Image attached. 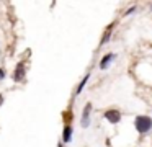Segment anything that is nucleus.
I'll use <instances>...</instances> for the list:
<instances>
[{
	"label": "nucleus",
	"mask_w": 152,
	"mask_h": 147,
	"mask_svg": "<svg viewBox=\"0 0 152 147\" xmlns=\"http://www.w3.org/2000/svg\"><path fill=\"white\" fill-rule=\"evenodd\" d=\"M134 127L139 134H145L152 129V118L151 116H137L134 119Z\"/></svg>",
	"instance_id": "f257e3e1"
},
{
	"label": "nucleus",
	"mask_w": 152,
	"mask_h": 147,
	"mask_svg": "<svg viewBox=\"0 0 152 147\" xmlns=\"http://www.w3.org/2000/svg\"><path fill=\"white\" fill-rule=\"evenodd\" d=\"M90 111H92V103H87L85 108H83V113H82V121H80L82 127H88V124H90Z\"/></svg>",
	"instance_id": "f03ea898"
},
{
	"label": "nucleus",
	"mask_w": 152,
	"mask_h": 147,
	"mask_svg": "<svg viewBox=\"0 0 152 147\" xmlns=\"http://www.w3.org/2000/svg\"><path fill=\"white\" fill-rule=\"evenodd\" d=\"M105 118L110 121V123L116 124V123H119V121H121V113H119L118 110H108L105 113Z\"/></svg>",
	"instance_id": "7ed1b4c3"
},
{
	"label": "nucleus",
	"mask_w": 152,
	"mask_h": 147,
	"mask_svg": "<svg viewBox=\"0 0 152 147\" xmlns=\"http://www.w3.org/2000/svg\"><path fill=\"white\" fill-rule=\"evenodd\" d=\"M25 77V62H20L17 65V69L13 70V80L15 82H21Z\"/></svg>",
	"instance_id": "20e7f679"
},
{
	"label": "nucleus",
	"mask_w": 152,
	"mask_h": 147,
	"mask_svg": "<svg viewBox=\"0 0 152 147\" xmlns=\"http://www.w3.org/2000/svg\"><path fill=\"white\" fill-rule=\"evenodd\" d=\"M115 57H116V56L113 54V52H110V54L103 56V59L100 61V69H103V70H105V69L110 65V62H111V61H115Z\"/></svg>",
	"instance_id": "39448f33"
},
{
	"label": "nucleus",
	"mask_w": 152,
	"mask_h": 147,
	"mask_svg": "<svg viewBox=\"0 0 152 147\" xmlns=\"http://www.w3.org/2000/svg\"><path fill=\"white\" fill-rule=\"evenodd\" d=\"M70 139H72V127L67 124L66 127H64V132H62V142H70Z\"/></svg>",
	"instance_id": "423d86ee"
},
{
	"label": "nucleus",
	"mask_w": 152,
	"mask_h": 147,
	"mask_svg": "<svg viewBox=\"0 0 152 147\" xmlns=\"http://www.w3.org/2000/svg\"><path fill=\"white\" fill-rule=\"evenodd\" d=\"M88 78H90V74H87L85 77L82 78V82L79 83V87H77V90H75V95H80V93H82V90H83V87H85V83L88 82Z\"/></svg>",
	"instance_id": "0eeeda50"
},
{
	"label": "nucleus",
	"mask_w": 152,
	"mask_h": 147,
	"mask_svg": "<svg viewBox=\"0 0 152 147\" xmlns=\"http://www.w3.org/2000/svg\"><path fill=\"white\" fill-rule=\"evenodd\" d=\"M113 26H115V23L108 26V29H106L105 36H103V39H102V44H105V42H106V41H108V39H110V34H111V29H113Z\"/></svg>",
	"instance_id": "6e6552de"
},
{
	"label": "nucleus",
	"mask_w": 152,
	"mask_h": 147,
	"mask_svg": "<svg viewBox=\"0 0 152 147\" xmlns=\"http://www.w3.org/2000/svg\"><path fill=\"white\" fill-rule=\"evenodd\" d=\"M5 78V70L4 69H0V80H4Z\"/></svg>",
	"instance_id": "1a4fd4ad"
},
{
	"label": "nucleus",
	"mask_w": 152,
	"mask_h": 147,
	"mask_svg": "<svg viewBox=\"0 0 152 147\" xmlns=\"http://www.w3.org/2000/svg\"><path fill=\"white\" fill-rule=\"evenodd\" d=\"M4 103V97H2V95H0V105Z\"/></svg>",
	"instance_id": "9d476101"
},
{
	"label": "nucleus",
	"mask_w": 152,
	"mask_h": 147,
	"mask_svg": "<svg viewBox=\"0 0 152 147\" xmlns=\"http://www.w3.org/2000/svg\"><path fill=\"white\" fill-rule=\"evenodd\" d=\"M59 147H62V144H59Z\"/></svg>",
	"instance_id": "9b49d317"
}]
</instances>
